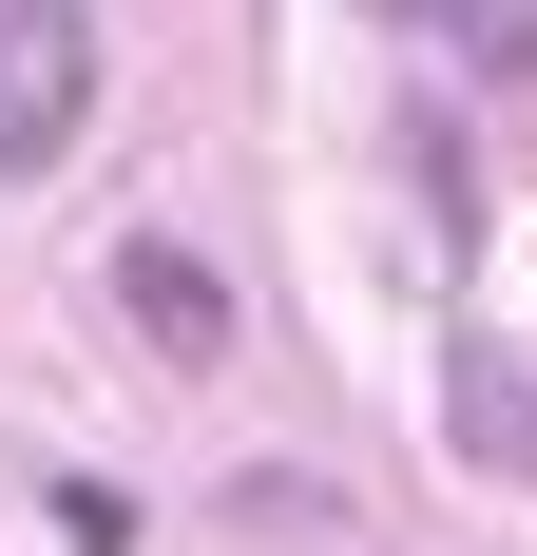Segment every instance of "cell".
I'll list each match as a JSON object with an SVG mask.
<instances>
[{
  "label": "cell",
  "mask_w": 537,
  "mask_h": 556,
  "mask_svg": "<svg viewBox=\"0 0 537 556\" xmlns=\"http://www.w3.org/2000/svg\"><path fill=\"white\" fill-rule=\"evenodd\" d=\"M97 135V20L77 0H0V192H39Z\"/></svg>",
  "instance_id": "1"
},
{
  "label": "cell",
  "mask_w": 537,
  "mask_h": 556,
  "mask_svg": "<svg viewBox=\"0 0 537 556\" xmlns=\"http://www.w3.org/2000/svg\"><path fill=\"white\" fill-rule=\"evenodd\" d=\"M115 327H135V345H154V365H192V384H212V365H230V288H212V250H173V230H115Z\"/></svg>",
  "instance_id": "2"
},
{
  "label": "cell",
  "mask_w": 537,
  "mask_h": 556,
  "mask_svg": "<svg viewBox=\"0 0 537 556\" xmlns=\"http://www.w3.org/2000/svg\"><path fill=\"white\" fill-rule=\"evenodd\" d=\"M384 20H461V0H384Z\"/></svg>",
  "instance_id": "3"
}]
</instances>
